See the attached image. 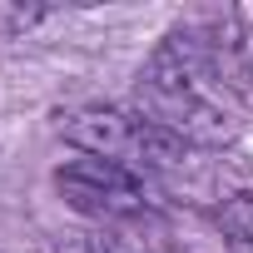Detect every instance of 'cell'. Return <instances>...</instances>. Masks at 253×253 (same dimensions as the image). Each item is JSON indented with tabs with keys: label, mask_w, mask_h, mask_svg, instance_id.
Here are the masks:
<instances>
[{
	"label": "cell",
	"mask_w": 253,
	"mask_h": 253,
	"mask_svg": "<svg viewBox=\"0 0 253 253\" xmlns=\"http://www.w3.org/2000/svg\"><path fill=\"white\" fill-rule=\"evenodd\" d=\"M213 80V55L199 35H169L139 70L134 104L149 124L169 129L184 144H223L233 139V119L209 89Z\"/></svg>",
	"instance_id": "cell-1"
},
{
	"label": "cell",
	"mask_w": 253,
	"mask_h": 253,
	"mask_svg": "<svg viewBox=\"0 0 253 253\" xmlns=\"http://www.w3.org/2000/svg\"><path fill=\"white\" fill-rule=\"evenodd\" d=\"M60 134L94 159H109L119 169H134L139 179L154 169H174L184 159V139L149 124L139 109H114V104H80L60 114Z\"/></svg>",
	"instance_id": "cell-2"
},
{
	"label": "cell",
	"mask_w": 253,
	"mask_h": 253,
	"mask_svg": "<svg viewBox=\"0 0 253 253\" xmlns=\"http://www.w3.org/2000/svg\"><path fill=\"white\" fill-rule=\"evenodd\" d=\"M55 189L65 194L70 209H80L84 218H94L99 228L104 223H124V218H139L149 209V184L134 174V169H119L109 159H94V154H80V159H65L55 169Z\"/></svg>",
	"instance_id": "cell-3"
},
{
	"label": "cell",
	"mask_w": 253,
	"mask_h": 253,
	"mask_svg": "<svg viewBox=\"0 0 253 253\" xmlns=\"http://www.w3.org/2000/svg\"><path fill=\"white\" fill-rule=\"evenodd\" d=\"M213 218H218V233L228 238L233 253H253V194H248V189L228 194Z\"/></svg>",
	"instance_id": "cell-4"
},
{
	"label": "cell",
	"mask_w": 253,
	"mask_h": 253,
	"mask_svg": "<svg viewBox=\"0 0 253 253\" xmlns=\"http://www.w3.org/2000/svg\"><path fill=\"white\" fill-rule=\"evenodd\" d=\"M55 253H129V248H124L109 228H70V233H60Z\"/></svg>",
	"instance_id": "cell-5"
}]
</instances>
